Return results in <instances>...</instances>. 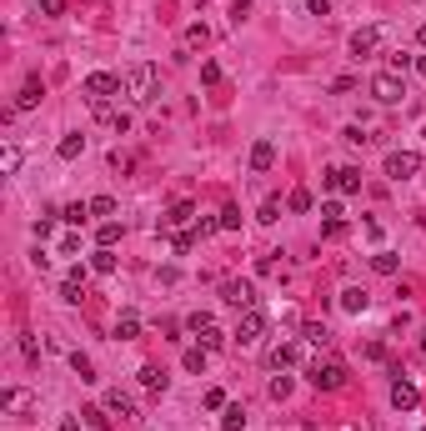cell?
Returning <instances> with one entry per match:
<instances>
[{
    "label": "cell",
    "instance_id": "cell-1",
    "mask_svg": "<svg viewBox=\"0 0 426 431\" xmlns=\"http://www.w3.org/2000/svg\"><path fill=\"white\" fill-rule=\"evenodd\" d=\"M156 96H161V76H156V66H145V60H141V66L125 71V100H131V105H151Z\"/></svg>",
    "mask_w": 426,
    "mask_h": 431
},
{
    "label": "cell",
    "instance_id": "cell-2",
    "mask_svg": "<svg viewBox=\"0 0 426 431\" xmlns=\"http://www.w3.org/2000/svg\"><path fill=\"white\" fill-rule=\"evenodd\" d=\"M80 91H85V100H111V96H125V76H116V71H91Z\"/></svg>",
    "mask_w": 426,
    "mask_h": 431
},
{
    "label": "cell",
    "instance_id": "cell-3",
    "mask_svg": "<svg viewBox=\"0 0 426 431\" xmlns=\"http://www.w3.org/2000/svg\"><path fill=\"white\" fill-rule=\"evenodd\" d=\"M306 381L316 386V392H341V386H346V366L316 356V361H311V371H306Z\"/></svg>",
    "mask_w": 426,
    "mask_h": 431
},
{
    "label": "cell",
    "instance_id": "cell-4",
    "mask_svg": "<svg viewBox=\"0 0 426 431\" xmlns=\"http://www.w3.org/2000/svg\"><path fill=\"white\" fill-rule=\"evenodd\" d=\"M186 331L196 336L206 351H221V346H226V331H221V326H216V321H211L206 311H196V316H190V321H186Z\"/></svg>",
    "mask_w": 426,
    "mask_h": 431
},
{
    "label": "cell",
    "instance_id": "cell-5",
    "mask_svg": "<svg viewBox=\"0 0 426 431\" xmlns=\"http://www.w3.org/2000/svg\"><path fill=\"white\" fill-rule=\"evenodd\" d=\"M241 341V346H256V341L266 336V311L261 306H251V311H241V321H236V331H231Z\"/></svg>",
    "mask_w": 426,
    "mask_h": 431
},
{
    "label": "cell",
    "instance_id": "cell-6",
    "mask_svg": "<svg viewBox=\"0 0 426 431\" xmlns=\"http://www.w3.org/2000/svg\"><path fill=\"white\" fill-rule=\"evenodd\" d=\"M416 170H421V156H416V150H387V176H391V181H411Z\"/></svg>",
    "mask_w": 426,
    "mask_h": 431
},
{
    "label": "cell",
    "instance_id": "cell-7",
    "mask_svg": "<svg viewBox=\"0 0 426 431\" xmlns=\"http://www.w3.org/2000/svg\"><path fill=\"white\" fill-rule=\"evenodd\" d=\"M371 96H376L381 105H396L401 96H407V85H401V76H396V71H381V76L371 80Z\"/></svg>",
    "mask_w": 426,
    "mask_h": 431
},
{
    "label": "cell",
    "instance_id": "cell-8",
    "mask_svg": "<svg viewBox=\"0 0 426 431\" xmlns=\"http://www.w3.org/2000/svg\"><path fill=\"white\" fill-rule=\"evenodd\" d=\"M221 301L236 306V311H251L256 306V286L251 281H221Z\"/></svg>",
    "mask_w": 426,
    "mask_h": 431
},
{
    "label": "cell",
    "instance_id": "cell-9",
    "mask_svg": "<svg viewBox=\"0 0 426 431\" xmlns=\"http://www.w3.org/2000/svg\"><path fill=\"white\" fill-rule=\"evenodd\" d=\"M105 412L121 416V421H136V416H141V412H136V396L121 392V386H111V392H105Z\"/></svg>",
    "mask_w": 426,
    "mask_h": 431
},
{
    "label": "cell",
    "instance_id": "cell-10",
    "mask_svg": "<svg viewBox=\"0 0 426 431\" xmlns=\"http://www.w3.org/2000/svg\"><path fill=\"white\" fill-rule=\"evenodd\" d=\"M326 186L341 191V196H356L361 191V170L356 166H336V170H326Z\"/></svg>",
    "mask_w": 426,
    "mask_h": 431
},
{
    "label": "cell",
    "instance_id": "cell-11",
    "mask_svg": "<svg viewBox=\"0 0 426 431\" xmlns=\"http://www.w3.org/2000/svg\"><path fill=\"white\" fill-rule=\"evenodd\" d=\"M296 361H301V346H296V341H276V346L266 351L271 371H286V366H296Z\"/></svg>",
    "mask_w": 426,
    "mask_h": 431
},
{
    "label": "cell",
    "instance_id": "cell-12",
    "mask_svg": "<svg viewBox=\"0 0 426 431\" xmlns=\"http://www.w3.org/2000/svg\"><path fill=\"white\" fill-rule=\"evenodd\" d=\"M391 406H396V412H416V406H421V392H416L407 376L391 381Z\"/></svg>",
    "mask_w": 426,
    "mask_h": 431
},
{
    "label": "cell",
    "instance_id": "cell-13",
    "mask_svg": "<svg viewBox=\"0 0 426 431\" xmlns=\"http://www.w3.org/2000/svg\"><path fill=\"white\" fill-rule=\"evenodd\" d=\"M0 406H6L10 416H30V412H35V396L26 392V386H10V392L0 396Z\"/></svg>",
    "mask_w": 426,
    "mask_h": 431
},
{
    "label": "cell",
    "instance_id": "cell-14",
    "mask_svg": "<svg viewBox=\"0 0 426 431\" xmlns=\"http://www.w3.org/2000/svg\"><path fill=\"white\" fill-rule=\"evenodd\" d=\"M271 166H276V141H266V136H261V141L251 146V170H256V176H266Z\"/></svg>",
    "mask_w": 426,
    "mask_h": 431
},
{
    "label": "cell",
    "instance_id": "cell-15",
    "mask_svg": "<svg viewBox=\"0 0 426 431\" xmlns=\"http://www.w3.org/2000/svg\"><path fill=\"white\" fill-rule=\"evenodd\" d=\"M366 306H371V291H366V286H346V291H341V311H351V316H361Z\"/></svg>",
    "mask_w": 426,
    "mask_h": 431
},
{
    "label": "cell",
    "instance_id": "cell-16",
    "mask_svg": "<svg viewBox=\"0 0 426 431\" xmlns=\"http://www.w3.org/2000/svg\"><path fill=\"white\" fill-rule=\"evenodd\" d=\"M376 46H381V30H376V26H361V30L351 35V55H371Z\"/></svg>",
    "mask_w": 426,
    "mask_h": 431
},
{
    "label": "cell",
    "instance_id": "cell-17",
    "mask_svg": "<svg viewBox=\"0 0 426 431\" xmlns=\"http://www.w3.org/2000/svg\"><path fill=\"white\" fill-rule=\"evenodd\" d=\"M40 96H46V91H40V76H30L26 85H20V96H15V111H35Z\"/></svg>",
    "mask_w": 426,
    "mask_h": 431
},
{
    "label": "cell",
    "instance_id": "cell-18",
    "mask_svg": "<svg viewBox=\"0 0 426 431\" xmlns=\"http://www.w3.org/2000/svg\"><path fill=\"white\" fill-rule=\"evenodd\" d=\"M321 221H326V236H341V226H346V206H341V201H326V206H321Z\"/></svg>",
    "mask_w": 426,
    "mask_h": 431
},
{
    "label": "cell",
    "instance_id": "cell-19",
    "mask_svg": "<svg viewBox=\"0 0 426 431\" xmlns=\"http://www.w3.org/2000/svg\"><path fill=\"white\" fill-rule=\"evenodd\" d=\"M301 341H311V346H331V326H326V321H306Z\"/></svg>",
    "mask_w": 426,
    "mask_h": 431
},
{
    "label": "cell",
    "instance_id": "cell-20",
    "mask_svg": "<svg viewBox=\"0 0 426 431\" xmlns=\"http://www.w3.org/2000/svg\"><path fill=\"white\" fill-rule=\"evenodd\" d=\"M190 216H196V206H190V201H176V206H170V216H166L161 226H166V231H181V226L190 221Z\"/></svg>",
    "mask_w": 426,
    "mask_h": 431
},
{
    "label": "cell",
    "instance_id": "cell-21",
    "mask_svg": "<svg viewBox=\"0 0 426 431\" xmlns=\"http://www.w3.org/2000/svg\"><path fill=\"white\" fill-rule=\"evenodd\" d=\"M55 150H60V161H76L80 150H85V136H80V131H71V136H60V146H55Z\"/></svg>",
    "mask_w": 426,
    "mask_h": 431
},
{
    "label": "cell",
    "instance_id": "cell-22",
    "mask_svg": "<svg viewBox=\"0 0 426 431\" xmlns=\"http://www.w3.org/2000/svg\"><path fill=\"white\" fill-rule=\"evenodd\" d=\"M141 386H145V392H166V371H161V366H141Z\"/></svg>",
    "mask_w": 426,
    "mask_h": 431
},
{
    "label": "cell",
    "instance_id": "cell-23",
    "mask_svg": "<svg viewBox=\"0 0 426 431\" xmlns=\"http://www.w3.org/2000/svg\"><path fill=\"white\" fill-rule=\"evenodd\" d=\"M0 170H6V176H15V170H20V146H15V141L0 146Z\"/></svg>",
    "mask_w": 426,
    "mask_h": 431
},
{
    "label": "cell",
    "instance_id": "cell-24",
    "mask_svg": "<svg viewBox=\"0 0 426 431\" xmlns=\"http://www.w3.org/2000/svg\"><path fill=\"white\" fill-rule=\"evenodd\" d=\"M91 271H96V276H111V271H116V251H111V246H100V251L91 256Z\"/></svg>",
    "mask_w": 426,
    "mask_h": 431
},
{
    "label": "cell",
    "instance_id": "cell-25",
    "mask_svg": "<svg viewBox=\"0 0 426 431\" xmlns=\"http://www.w3.org/2000/svg\"><path fill=\"white\" fill-rule=\"evenodd\" d=\"M116 336H121V341H136V336H141V316H136V311H125V316L116 321Z\"/></svg>",
    "mask_w": 426,
    "mask_h": 431
},
{
    "label": "cell",
    "instance_id": "cell-26",
    "mask_svg": "<svg viewBox=\"0 0 426 431\" xmlns=\"http://www.w3.org/2000/svg\"><path fill=\"white\" fill-rule=\"evenodd\" d=\"M85 426H96V431H111V412H105V406H85Z\"/></svg>",
    "mask_w": 426,
    "mask_h": 431
},
{
    "label": "cell",
    "instance_id": "cell-27",
    "mask_svg": "<svg viewBox=\"0 0 426 431\" xmlns=\"http://www.w3.org/2000/svg\"><path fill=\"white\" fill-rule=\"evenodd\" d=\"M181 40H186V51H201V46H211V30H206V26H186Z\"/></svg>",
    "mask_w": 426,
    "mask_h": 431
},
{
    "label": "cell",
    "instance_id": "cell-28",
    "mask_svg": "<svg viewBox=\"0 0 426 431\" xmlns=\"http://www.w3.org/2000/svg\"><path fill=\"white\" fill-rule=\"evenodd\" d=\"M85 216H91V201H76V206L60 211V221H66V226H85Z\"/></svg>",
    "mask_w": 426,
    "mask_h": 431
},
{
    "label": "cell",
    "instance_id": "cell-29",
    "mask_svg": "<svg viewBox=\"0 0 426 431\" xmlns=\"http://www.w3.org/2000/svg\"><path fill=\"white\" fill-rule=\"evenodd\" d=\"M96 241L116 251V241H121V221H100V231H96Z\"/></svg>",
    "mask_w": 426,
    "mask_h": 431
},
{
    "label": "cell",
    "instance_id": "cell-30",
    "mask_svg": "<svg viewBox=\"0 0 426 431\" xmlns=\"http://www.w3.org/2000/svg\"><path fill=\"white\" fill-rule=\"evenodd\" d=\"M71 366H76L80 381H96V366H91V356H85V351H71Z\"/></svg>",
    "mask_w": 426,
    "mask_h": 431
},
{
    "label": "cell",
    "instance_id": "cell-31",
    "mask_svg": "<svg viewBox=\"0 0 426 431\" xmlns=\"http://www.w3.org/2000/svg\"><path fill=\"white\" fill-rule=\"evenodd\" d=\"M246 426V412H241V406H226V412H221V431H241Z\"/></svg>",
    "mask_w": 426,
    "mask_h": 431
},
{
    "label": "cell",
    "instance_id": "cell-32",
    "mask_svg": "<svg viewBox=\"0 0 426 431\" xmlns=\"http://www.w3.org/2000/svg\"><path fill=\"white\" fill-rule=\"evenodd\" d=\"M371 266H376L381 276H396V266H401V261H396L391 251H376V256H371Z\"/></svg>",
    "mask_w": 426,
    "mask_h": 431
},
{
    "label": "cell",
    "instance_id": "cell-33",
    "mask_svg": "<svg viewBox=\"0 0 426 431\" xmlns=\"http://www.w3.org/2000/svg\"><path fill=\"white\" fill-rule=\"evenodd\" d=\"M181 366H186V371H206V346H190L181 356Z\"/></svg>",
    "mask_w": 426,
    "mask_h": 431
},
{
    "label": "cell",
    "instance_id": "cell-34",
    "mask_svg": "<svg viewBox=\"0 0 426 431\" xmlns=\"http://www.w3.org/2000/svg\"><path fill=\"white\" fill-rule=\"evenodd\" d=\"M286 206H291L296 216H306V211H311V191H301V186H296V191H291V201H286Z\"/></svg>",
    "mask_w": 426,
    "mask_h": 431
},
{
    "label": "cell",
    "instance_id": "cell-35",
    "mask_svg": "<svg viewBox=\"0 0 426 431\" xmlns=\"http://www.w3.org/2000/svg\"><path fill=\"white\" fill-rule=\"evenodd\" d=\"M91 216H100V221H111V216H116V201H111V196H96V201H91Z\"/></svg>",
    "mask_w": 426,
    "mask_h": 431
},
{
    "label": "cell",
    "instance_id": "cell-36",
    "mask_svg": "<svg viewBox=\"0 0 426 431\" xmlns=\"http://www.w3.org/2000/svg\"><path fill=\"white\" fill-rule=\"evenodd\" d=\"M80 296H85V286H80V281H71V276H66V281H60V301H71V306H76Z\"/></svg>",
    "mask_w": 426,
    "mask_h": 431
},
{
    "label": "cell",
    "instance_id": "cell-37",
    "mask_svg": "<svg viewBox=\"0 0 426 431\" xmlns=\"http://www.w3.org/2000/svg\"><path fill=\"white\" fill-rule=\"evenodd\" d=\"M221 231V216H201V221H196V236H201V241H206V236H216Z\"/></svg>",
    "mask_w": 426,
    "mask_h": 431
},
{
    "label": "cell",
    "instance_id": "cell-38",
    "mask_svg": "<svg viewBox=\"0 0 426 431\" xmlns=\"http://www.w3.org/2000/svg\"><path fill=\"white\" fill-rule=\"evenodd\" d=\"M271 396L286 401V396H291V376H271Z\"/></svg>",
    "mask_w": 426,
    "mask_h": 431
},
{
    "label": "cell",
    "instance_id": "cell-39",
    "mask_svg": "<svg viewBox=\"0 0 426 431\" xmlns=\"http://www.w3.org/2000/svg\"><path fill=\"white\" fill-rule=\"evenodd\" d=\"M201 80L206 85H221V66H216V60H201Z\"/></svg>",
    "mask_w": 426,
    "mask_h": 431
},
{
    "label": "cell",
    "instance_id": "cell-40",
    "mask_svg": "<svg viewBox=\"0 0 426 431\" xmlns=\"http://www.w3.org/2000/svg\"><path fill=\"white\" fill-rule=\"evenodd\" d=\"M236 226H241V211L226 206V211H221V231H236Z\"/></svg>",
    "mask_w": 426,
    "mask_h": 431
},
{
    "label": "cell",
    "instance_id": "cell-41",
    "mask_svg": "<svg viewBox=\"0 0 426 431\" xmlns=\"http://www.w3.org/2000/svg\"><path fill=\"white\" fill-rule=\"evenodd\" d=\"M201 241V236L196 231H176V241H170V246H176V251H190V246H196Z\"/></svg>",
    "mask_w": 426,
    "mask_h": 431
},
{
    "label": "cell",
    "instance_id": "cell-42",
    "mask_svg": "<svg viewBox=\"0 0 426 431\" xmlns=\"http://www.w3.org/2000/svg\"><path fill=\"white\" fill-rule=\"evenodd\" d=\"M276 216H281V201H276V196H271V201L261 206V216H256V221H266V226H271V221H276Z\"/></svg>",
    "mask_w": 426,
    "mask_h": 431
},
{
    "label": "cell",
    "instance_id": "cell-43",
    "mask_svg": "<svg viewBox=\"0 0 426 431\" xmlns=\"http://www.w3.org/2000/svg\"><path fill=\"white\" fill-rule=\"evenodd\" d=\"M20 351H26V361H40V341L35 336H20Z\"/></svg>",
    "mask_w": 426,
    "mask_h": 431
},
{
    "label": "cell",
    "instance_id": "cell-44",
    "mask_svg": "<svg viewBox=\"0 0 426 431\" xmlns=\"http://www.w3.org/2000/svg\"><path fill=\"white\" fill-rule=\"evenodd\" d=\"M40 15H51V20L66 15V0H40Z\"/></svg>",
    "mask_w": 426,
    "mask_h": 431
},
{
    "label": "cell",
    "instance_id": "cell-45",
    "mask_svg": "<svg viewBox=\"0 0 426 431\" xmlns=\"http://www.w3.org/2000/svg\"><path fill=\"white\" fill-rule=\"evenodd\" d=\"M206 406H211V412H226V392H216V386H211V392H206Z\"/></svg>",
    "mask_w": 426,
    "mask_h": 431
},
{
    "label": "cell",
    "instance_id": "cell-46",
    "mask_svg": "<svg viewBox=\"0 0 426 431\" xmlns=\"http://www.w3.org/2000/svg\"><path fill=\"white\" fill-rule=\"evenodd\" d=\"M246 15H251V0H231V20H236V26H241Z\"/></svg>",
    "mask_w": 426,
    "mask_h": 431
},
{
    "label": "cell",
    "instance_id": "cell-47",
    "mask_svg": "<svg viewBox=\"0 0 426 431\" xmlns=\"http://www.w3.org/2000/svg\"><path fill=\"white\" fill-rule=\"evenodd\" d=\"M80 251V236H60V256H76Z\"/></svg>",
    "mask_w": 426,
    "mask_h": 431
},
{
    "label": "cell",
    "instance_id": "cell-48",
    "mask_svg": "<svg viewBox=\"0 0 426 431\" xmlns=\"http://www.w3.org/2000/svg\"><path fill=\"white\" fill-rule=\"evenodd\" d=\"M341 136H346L351 146H366V141H371V136H361V125H346V131H341Z\"/></svg>",
    "mask_w": 426,
    "mask_h": 431
},
{
    "label": "cell",
    "instance_id": "cell-49",
    "mask_svg": "<svg viewBox=\"0 0 426 431\" xmlns=\"http://www.w3.org/2000/svg\"><path fill=\"white\" fill-rule=\"evenodd\" d=\"M306 10L311 15H331V0H306Z\"/></svg>",
    "mask_w": 426,
    "mask_h": 431
},
{
    "label": "cell",
    "instance_id": "cell-50",
    "mask_svg": "<svg viewBox=\"0 0 426 431\" xmlns=\"http://www.w3.org/2000/svg\"><path fill=\"white\" fill-rule=\"evenodd\" d=\"M55 431H80V421H76V416H66V421H60Z\"/></svg>",
    "mask_w": 426,
    "mask_h": 431
},
{
    "label": "cell",
    "instance_id": "cell-51",
    "mask_svg": "<svg viewBox=\"0 0 426 431\" xmlns=\"http://www.w3.org/2000/svg\"><path fill=\"white\" fill-rule=\"evenodd\" d=\"M416 40H421V46H426V26H421V30H416Z\"/></svg>",
    "mask_w": 426,
    "mask_h": 431
},
{
    "label": "cell",
    "instance_id": "cell-52",
    "mask_svg": "<svg viewBox=\"0 0 426 431\" xmlns=\"http://www.w3.org/2000/svg\"><path fill=\"white\" fill-rule=\"evenodd\" d=\"M421 351H426V331H421Z\"/></svg>",
    "mask_w": 426,
    "mask_h": 431
},
{
    "label": "cell",
    "instance_id": "cell-53",
    "mask_svg": "<svg viewBox=\"0 0 426 431\" xmlns=\"http://www.w3.org/2000/svg\"><path fill=\"white\" fill-rule=\"evenodd\" d=\"M421 431H426V426H421Z\"/></svg>",
    "mask_w": 426,
    "mask_h": 431
}]
</instances>
